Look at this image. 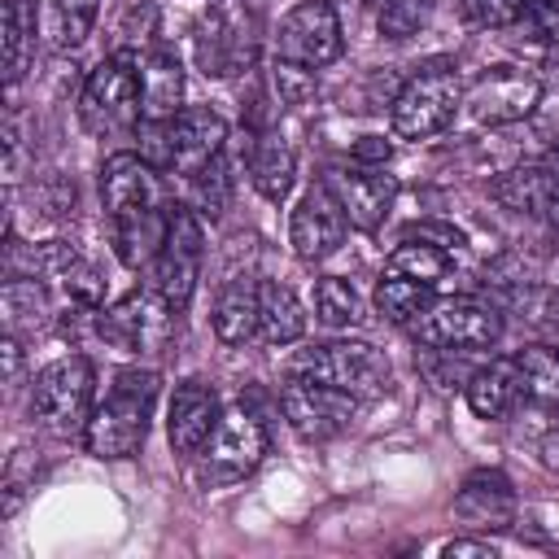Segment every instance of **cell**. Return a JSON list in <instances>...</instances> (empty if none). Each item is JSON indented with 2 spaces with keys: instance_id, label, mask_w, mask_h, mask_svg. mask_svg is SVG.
I'll return each instance as SVG.
<instances>
[{
  "instance_id": "cell-4",
  "label": "cell",
  "mask_w": 559,
  "mask_h": 559,
  "mask_svg": "<svg viewBox=\"0 0 559 559\" xmlns=\"http://www.w3.org/2000/svg\"><path fill=\"white\" fill-rule=\"evenodd\" d=\"M92 362L83 354H66V358H52L48 367L35 371V384H31V419H39L48 432L57 437H74L87 428L92 419Z\"/></svg>"
},
{
  "instance_id": "cell-20",
  "label": "cell",
  "mask_w": 559,
  "mask_h": 559,
  "mask_svg": "<svg viewBox=\"0 0 559 559\" xmlns=\"http://www.w3.org/2000/svg\"><path fill=\"white\" fill-rule=\"evenodd\" d=\"M467 393V406L472 415L480 419H502L515 411V402L524 397V380H520V367L515 358H489L485 367H476L463 384Z\"/></svg>"
},
{
  "instance_id": "cell-21",
  "label": "cell",
  "mask_w": 559,
  "mask_h": 559,
  "mask_svg": "<svg viewBox=\"0 0 559 559\" xmlns=\"http://www.w3.org/2000/svg\"><path fill=\"white\" fill-rule=\"evenodd\" d=\"M140 105H144L140 118H153V122H170L183 109V66H179V57L170 48H153L144 57Z\"/></svg>"
},
{
  "instance_id": "cell-39",
  "label": "cell",
  "mask_w": 559,
  "mask_h": 559,
  "mask_svg": "<svg viewBox=\"0 0 559 559\" xmlns=\"http://www.w3.org/2000/svg\"><path fill=\"white\" fill-rule=\"evenodd\" d=\"M354 157H358V162H389V157H393V144L380 140V135H362V140L354 144Z\"/></svg>"
},
{
  "instance_id": "cell-42",
  "label": "cell",
  "mask_w": 559,
  "mask_h": 559,
  "mask_svg": "<svg viewBox=\"0 0 559 559\" xmlns=\"http://www.w3.org/2000/svg\"><path fill=\"white\" fill-rule=\"evenodd\" d=\"M542 450H546V463H550V467H559V428L542 441Z\"/></svg>"
},
{
  "instance_id": "cell-37",
  "label": "cell",
  "mask_w": 559,
  "mask_h": 559,
  "mask_svg": "<svg viewBox=\"0 0 559 559\" xmlns=\"http://www.w3.org/2000/svg\"><path fill=\"white\" fill-rule=\"evenodd\" d=\"M520 26H528L542 44H559V0H533Z\"/></svg>"
},
{
  "instance_id": "cell-11",
  "label": "cell",
  "mask_w": 559,
  "mask_h": 559,
  "mask_svg": "<svg viewBox=\"0 0 559 559\" xmlns=\"http://www.w3.org/2000/svg\"><path fill=\"white\" fill-rule=\"evenodd\" d=\"M280 411L288 419V428L306 441H328L336 432H345L358 415V397L306 376H288V384L280 389Z\"/></svg>"
},
{
  "instance_id": "cell-7",
  "label": "cell",
  "mask_w": 559,
  "mask_h": 559,
  "mask_svg": "<svg viewBox=\"0 0 559 559\" xmlns=\"http://www.w3.org/2000/svg\"><path fill=\"white\" fill-rule=\"evenodd\" d=\"M266 454V424L253 406L245 402H231L210 441L201 445V480L205 485H231V480H245Z\"/></svg>"
},
{
  "instance_id": "cell-36",
  "label": "cell",
  "mask_w": 559,
  "mask_h": 559,
  "mask_svg": "<svg viewBox=\"0 0 559 559\" xmlns=\"http://www.w3.org/2000/svg\"><path fill=\"white\" fill-rule=\"evenodd\" d=\"M275 96H280V105H306V100H314V92H319V83H314V70H306V66H293V61H275Z\"/></svg>"
},
{
  "instance_id": "cell-22",
  "label": "cell",
  "mask_w": 559,
  "mask_h": 559,
  "mask_svg": "<svg viewBox=\"0 0 559 559\" xmlns=\"http://www.w3.org/2000/svg\"><path fill=\"white\" fill-rule=\"evenodd\" d=\"M555 188H559V179L550 175V166H546V162H528V166L502 170V175L489 183V197H493L498 205L515 210V214H542Z\"/></svg>"
},
{
  "instance_id": "cell-16",
  "label": "cell",
  "mask_w": 559,
  "mask_h": 559,
  "mask_svg": "<svg viewBox=\"0 0 559 559\" xmlns=\"http://www.w3.org/2000/svg\"><path fill=\"white\" fill-rule=\"evenodd\" d=\"M166 144H170V166L166 170L192 179L201 166H210L227 148V122L214 109L188 105L166 122Z\"/></svg>"
},
{
  "instance_id": "cell-38",
  "label": "cell",
  "mask_w": 559,
  "mask_h": 559,
  "mask_svg": "<svg viewBox=\"0 0 559 559\" xmlns=\"http://www.w3.org/2000/svg\"><path fill=\"white\" fill-rule=\"evenodd\" d=\"M524 306H528V319H537V323H559V293H524L520 297Z\"/></svg>"
},
{
  "instance_id": "cell-1",
  "label": "cell",
  "mask_w": 559,
  "mask_h": 559,
  "mask_svg": "<svg viewBox=\"0 0 559 559\" xmlns=\"http://www.w3.org/2000/svg\"><path fill=\"white\" fill-rule=\"evenodd\" d=\"M100 201H105L118 258L127 266L153 262L166 236V214H170V205H162L157 170L140 153H109L100 166Z\"/></svg>"
},
{
  "instance_id": "cell-2",
  "label": "cell",
  "mask_w": 559,
  "mask_h": 559,
  "mask_svg": "<svg viewBox=\"0 0 559 559\" xmlns=\"http://www.w3.org/2000/svg\"><path fill=\"white\" fill-rule=\"evenodd\" d=\"M157 389H162V380H157L153 367L118 371L109 393L96 402V411H92V419L83 428L87 454H96V459H131L148 437Z\"/></svg>"
},
{
  "instance_id": "cell-23",
  "label": "cell",
  "mask_w": 559,
  "mask_h": 559,
  "mask_svg": "<svg viewBox=\"0 0 559 559\" xmlns=\"http://www.w3.org/2000/svg\"><path fill=\"white\" fill-rule=\"evenodd\" d=\"M52 323V301L39 275H22L13 271L4 280V328L9 336H35Z\"/></svg>"
},
{
  "instance_id": "cell-24",
  "label": "cell",
  "mask_w": 559,
  "mask_h": 559,
  "mask_svg": "<svg viewBox=\"0 0 559 559\" xmlns=\"http://www.w3.org/2000/svg\"><path fill=\"white\" fill-rule=\"evenodd\" d=\"M214 336L223 345H245L258 336V284L249 275H236L223 284L214 301Z\"/></svg>"
},
{
  "instance_id": "cell-25",
  "label": "cell",
  "mask_w": 559,
  "mask_h": 559,
  "mask_svg": "<svg viewBox=\"0 0 559 559\" xmlns=\"http://www.w3.org/2000/svg\"><path fill=\"white\" fill-rule=\"evenodd\" d=\"M306 332V310L288 284L262 280L258 284V336L266 345H293Z\"/></svg>"
},
{
  "instance_id": "cell-3",
  "label": "cell",
  "mask_w": 559,
  "mask_h": 559,
  "mask_svg": "<svg viewBox=\"0 0 559 559\" xmlns=\"http://www.w3.org/2000/svg\"><path fill=\"white\" fill-rule=\"evenodd\" d=\"M140 52L131 48H118L109 52L83 83L79 92V118L87 131L96 135H109V131H122V127H135L144 105H140Z\"/></svg>"
},
{
  "instance_id": "cell-14",
  "label": "cell",
  "mask_w": 559,
  "mask_h": 559,
  "mask_svg": "<svg viewBox=\"0 0 559 559\" xmlns=\"http://www.w3.org/2000/svg\"><path fill=\"white\" fill-rule=\"evenodd\" d=\"M345 227H349V218H345L341 201L332 197V188L328 183H314V188L301 192V201H297V210L288 218L293 253L301 262H319V258H328V253L341 249Z\"/></svg>"
},
{
  "instance_id": "cell-26",
  "label": "cell",
  "mask_w": 559,
  "mask_h": 559,
  "mask_svg": "<svg viewBox=\"0 0 559 559\" xmlns=\"http://www.w3.org/2000/svg\"><path fill=\"white\" fill-rule=\"evenodd\" d=\"M249 179L266 201H284L288 197V188L297 179V162H293V148L275 131H262L249 144Z\"/></svg>"
},
{
  "instance_id": "cell-34",
  "label": "cell",
  "mask_w": 559,
  "mask_h": 559,
  "mask_svg": "<svg viewBox=\"0 0 559 559\" xmlns=\"http://www.w3.org/2000/svg\"><path fill=\"white\" fill-rule=\"evenodd\" d=\"M192 188H197L201 210H205L210 218H218V214L227 210V201H231V175H227V157L218 153L210 166H201V170L192 175Z\"/></svg>"
},
{
  "instance_id": "cell-15",
  "label": "cell",
  "mask_w": 559,
  "mask_h": 559,
  "mask_svg": "<svg viewBox=\"0 0 559 559\" xmlns=\"http://www.w3.org/2000/svg\"><path fill=\"white\" fill-rule=\"evenodd\" d=\"M323 183L332 188V197L341 201L345 218L358 231H376L389 218L393 197H397V179L376 170V166H332L323 175Z\"/></svg>"
},
{
  "instance_id": "cell-6",
  "label": "cell",
  "mask_w": 559,
  "mask_h": 559,
  "mask_svg": "<svg viewBox=\"0 0 559 559\" xmlns=\"http://www.w3.org/2000/svg\"><path fill=\"white\" fill-rule=\"evenodd\" d=\"M288 376H306V380L345 389L358 402H367L389 389V358L367 341H328V345L301 349L288 362Z\"/></svg>"
},
{
  "instance_id": "cell-17",
  "label": "cell",
  "mask_w": 559,
  "mask_h": 559,
  "mask_svg": "<svg viewBox=\"0 0 559 559\" xmlns=\"http://www.w3.org/2000/svg\"><path fill=\"white\" fill-rule=\"evenodd\" d=\"M253 31H258L253 17L240 22V17L227 13V9L210 13V17L201 22V31H197V66H201V74L227 79V74H236V70H249L253 44H258Z\"/></svg>"
},
{
  "instance_id": "cell-28",
  "label": "cell",
  "mask_w": 559,
  "mask_h": 559,
  "mask_svg": "<svg viewBox=\"0 0 559 559\" xmlns=\"http://www.w3.org/2000/svg\"><path fill=\"white\" fill-rule=\"evenodd\" d=\"M35 52V4L4 0V83L17 87Z\"/></svg>"
},
{
  "instance_id": "cell-30",
  "label": "cell",
  "mask_w": 559,
  "mask_h": 559,
  "mask_svg": "<svg viewBox=\"0 0 559 559\" xmlns=\"http://www.w3.org/2000/svg\"><path fill=\"white\" fill-rule=\"evenodd\" d=\"M389 271H393V275L424 280V284H437V280H445V271H450V253H445L441 245H428V240H402V245L389 253Z\"/></svg>"
},
{
  "instance_id": "cell-12",
  "label": "cell",
  "mask_w": 559,
  "mask_h": 559,
  "mask_svg": "<svg viewBox=\"0 0 559 559\" xmlns=\"http://www.w3.org/2000/svg\"><path fill=\"white\" fill-rule=\"evenodd\" d=\"M537 100H542V79L520 66H493L463 92V105H467L472 122H480V127L520 122L537 109Z\"/></svg>"
},
{
  "instance_id": "cell-43",
  "label": "cell",
  "mask_w": 559,
  "mask_h": 559,
  "mask_svg": "<svg viewBox=\"0 0 559 559\" xmlns=\"http://www.w3.org/2000/svg\"><path fill=\"white\" fill-rule=\"evenodd\" d=\"M542 218H546V223H550V227L559 231V188L550 192V201H546V210H542Z\"/></svg>"
},
{
  "instance_id": "cell-35",
  "label": "cell",
  "mask_w": 559,
  "mask_h": 559,
  "mask_svg": "<svg viewBox=\"0 0 559 559\" xmlns=\"http://www.w3.org/2000/svg\"><path fill=\"white\" fill-rule=\"evenodd\" d=\"M533 0H463V17L472 26L485 31H502V26H520Z\"/></svg>"
},
{
  "instance_id": "cell-5",
  "label": "cell",
  "mask_w": 559,
  "mask_h": 559,
  "mask_svg": "<svg viewBox=\"0 0 559 559\" xmlns=\"http://www.w3.org/2000/svg\"><path fill=\"white\" fill-rule=\"evenodd\" d=\"M459 105H463V83H459L454 66L432 61L419 74H411L402 83V92L393 96V109H389L393 135H402V140H432V135H441L454 122Z\"/></svg>"
},
{
  "instance_id": "cell-33",
  "label": "cell",
  "mask_w": 559,
  "mask_h": 559,
  "mask_svg": "<svg viewBox=\"0 0 559 559\" xmlns=\"http://www.w3.org/2000/svg\"><path fill=\"white\" fill-rule=\"evenodd\" d=\"M100 0H52V35L61 48H79L96 26Z\"/></svg>"
},
{
  "instance_id": "cell-13",
  "label": "cell",
  "mask_w": 559,
  "mask_h": 559,
  "mask_svg": "<svg viewBox=\"0 0 559 559\" xmlns=\"http://www.w3.org/2000/svg\"><path fill=\"white\" fill-rule=\"evenodd\" d=\"M170 323H175V310L157 293H131L118 306L100 310L96 336H105L122 349H135V354H157L170 341Z\"/></svg>"
},
{
  "instance_id": "cell-19",
  "label": "cell",
  "mask_w": 559,
  "mask_h": 559,
  "mask_svg": "<svg viewBox=\"0 0 559 559\" xmlns=\"http://www.w3.org/2000/svg\"><path fill=\"white\" fill-rule=\"evenodd\" d=\"M454 515L467 528H507L515 520V493L502 472H472L454 493Z\"/></svg>"
},
{
  "instance_id": "cell-27",
  "label": "cell",
  "mask_w": 559,
  "mask_h": 559,
  "mask_svg": "<svg viewBox=\"0 0 559 559\" xmlns=\"http://www.w3.org/2000/svg\"><path fill=\"white\" fill-rule=\"evenodd\" d=\"M437 284H424V280H411V275H380L376 284V310L389 319V323H415L437 297H432Z\"/></svg>"
},
{
  "instance_id": "cell-31",
  "label": "cell",
  "mask_w": 559,
  "mask_h": 559,
  "mask_svg": "<svg viewBox=\"0 0 559 559\" xmlns=\"http://www.w3.org/2000/svg\"><path fill=\"white\" fill-rule=\"evenodd\" d=\"M437 13V0H384L380 4V17H376V31L393 44L419 35Z\"/></svg>"
},
{
  "instance_id": "cell-18",
  "label": "cell",
  "mask_w": 559,
  "mask_h": 559,
  "mask_svg": "<svg viewBox=\"0 0 559 559\" xmlns=\"http://www.w3.org/2000/svg\"><path fill=\"white\" fill-rule=\"evenodd\" d=\"M223 406L214 397V389L205 380H183L166 406V437L175 454H201V445L210 441L214 424H218Z\"/></svg>"
},
{
  "instance_id": "cell-41",
  "label": "cell",
  "mask_w": 559,
  "mask_h": 559,
  "mask_svg": "<svg viewBox=\"0 0 559 559\" xmlns=\"http://www.w3.org/2000/svg\"><path fill=\"white\" fill-rule=\"evenodd\" d=\"M4 380L9 384H17V371H22V345H17V336H4Z\"/></svg>"
},
{
  "instance_id": "cell-29",
  "label": "cell",
  "mask_w": 559,
  "mask_h": 559,
  "mask_svg": "<svg viewBox=\"0 0 559 559\" xmlns=\"http://www.w3.org/2000/svg\"><path fill=\"white\" fill-rule=\"evenodd\" d=\"M515 367H520V380H524V397L559 406V345H546V341L524 345L515 354Z\"/></svg>"
},
{
  "instance_id": "cell-32",
  "label": "cell",
  "mask_w": 559,
  "mask_h": 559,
  "mask_svg": "<svg viewBox=\"0 0 559 559\" xmlns=\"http://www.w3.org/2000/svg\"><path fill=\"white\" fill-rule=\"evenodd\" d=\"M314 314L328 328H349V323H358V293L341 275H323L314 284Z\"/></svg>"
},
{
  "instance_id": "cell-8",
  "label": "cell",
  "mask_w": 559,
  "mask_h": 559,
  "mask_svg": "<svg viewBox=\"0 0 559 559\" xmlns=\"http://www.w3.org/2000/svg\"><path fill=\"white\" fill-rule=\"evenodd\" d=\"M201 258H205V236H201V223L188 205H170L166 214V236H162V249L153 258V293L175 310L183 314L192 293H197V280H201Z\"/></svg>"
},
{
  "instance_id": "cell-10",
  "label": "cell",
  "mask_w": 559,
  "mask_h": 559,
  "mask_svg": "<svg viewBox=\"0 0 559 559\" xmlns=\"http://www.w3.org/2000/svg\"><path fill=\"white\" fill-rule=\"evenodd\" d=\"M341 52H345V31H341L332 0H301L280 17V31H275V57L280 61L323 70Z\"/></svg>"
},
{
  "instance_id": "cell-40",
  "label": "cell",
  "mask_w": 559,
  "mask_h": 559,
  "mask_svg": "<svg viewBox=\"0 0 559 559\" xmlns=\"http://www.w3.org/2000/svg\"><path fill=\"white\" fill-rule=\"evenodd\" d=\"M441 555H450V559H454V555L493 559V555H498V546H493V542H467V537H454V542H445V546H441Z\"/></svg>"
},
{
  "instance_id": "cell-44",
  "label": "cell",
  "mask_w": 559,
  "mask_h": 559,
  "mask_svg": "<svg viewBox=\"0 0 559 559\" xmlns=\"http://www.w3.org/2000/svg\"><path fill=\"white\" fill-rule=\"evenodd\" d=\"M546 166H550V175L559 179V148H550V157H546Z\"/></svg>"
},
{
  "instance_id": "cell-9",
  "label": "cell",
  "mask_w": 559,
  "mask_h": 559,
  "mask_svg": "<svg viewBox=\"0 0 559 559\" xmlns=\"http://www.w3.org/2000/svg\"><path fill=\"white\" fill-rule=\"evenodd\" d=\"M411 336L428 349H489L502 336V314L476 297H441L411 323Z\"/></svg>"
}]
</instances>
